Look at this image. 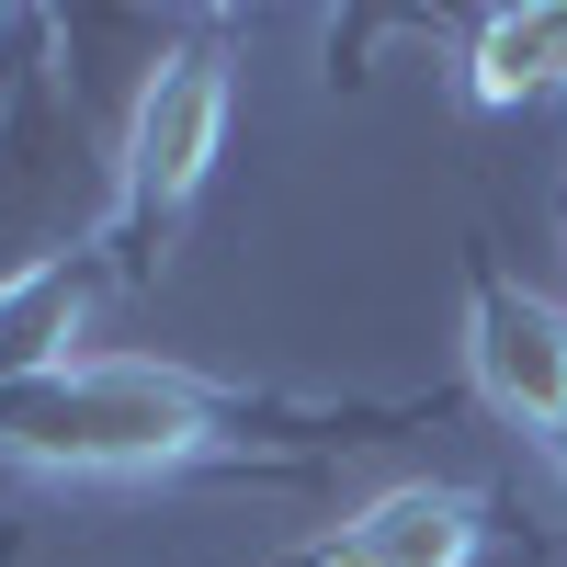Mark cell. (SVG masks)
<instances>
[{"label": "cell", "mask_w": 567, "mask_h": 567, "mask_svg": "<svg viewBox=\"0 0 567 567\" xmlns=\"http://www.w3.org/2000/svg\"><path fill=\"white\" fill-rule=\"evenodd\" d=\"M0 454L58 465V477H136V465L205 454V398L148 363H58L0 386Z\"/></svg>", "instance_id": "obj_1"}, {"label": "cell", "mask_w": 567, "mask_h": 567, "mask_svg": "<svg viewBox=\"0 0 567 567\" xmlns=\"http://www.w3.org/2000/svg\"><path fill=\"white\" fill-rule=\"evenodd\" d=\"M227 148V69L216 58H159L148 91H136V125H125V205H182Z\"/></svg>", "instance_id": "obj_2"}, {"label": "cell", "mask_w": 567, "mask_h": 567, "mask_svg": "<svg viewBox=\"0 0 567 567\" xmlns=\"http://www.w3.org/2000/svg\"><path fill=\"white\" fill-rule=\"evenodd\" d=\"M465 363H477L488 409H511L523 432L567 443V307L523 296V284H488L477 329H465Z\"/></svg>", "instance_id": "obj_3"}, {"label": "cell", "mask_w": 567, "mask_h": 567, "mask_svg": "<svg viewBox=\"0 0 567 567\" xmlns=\"http://www.w3.org/2000/svg\"><path fill=\"white\" fill-rule=\"evenodd\" d=\"M477 556V499L465 488H386L341 523V545H318V567H465Z\"/></svg>", "instance_id": "obj_4"}, {"label": "cell", "mask_w": 567, "mask_h": 567, "mask_svg": "<svg viewBox=\"0 0 567 567\" xmlns=\"http://www.w3.org/2000/svg\"><path fill=\"white\" fill-rule=\"evenodd\" d=\"M465 91H477V103H534V91H567V0H545V12H499V23H477Z\"/></svg>", "instance_id": "obj_5"}, {"label": "cell", "mask_w": 567, "mask_h": 567, "mask_svg": "<svg viewBox=\"0 0 567 567\" xmlns=\"http://www.w3.org/2000/svg\"><path fill=\"white\" fill-rule=\"evenodd\" d=\"M69 318H80V272L69 261H34L0 284V386H23V374H58L69 352Z\"/></svg>", "instance_id": "obj_6"}]
</instances>
